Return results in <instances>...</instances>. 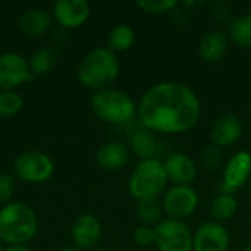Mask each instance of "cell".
<instances>
[{"label": "cell", "instance_id": "9c48e42d", "mask_svg": "<svg viewBox=\"0 0 251 251\" xmlns=\"http://www.w3.org/2000/svg\"><path fill=\"white\" fill-rule=\"evenodd\" d=\"M34 78L26 59L18 53H4L0 56V88L10 91L15 87Z\"/></svg>", "mask_w": 251, "mask_h": 251}, {"label": "cell", "instance_id": "9a60e30c", "mask_svg": "<svg viewBox=\"0 0 251 251\" xmlns=\"http://www.w3.org/2000/svg\"><path fill=\"white\" fill-rule=\"evenodd\" d=\"M101 237V224L93 215L79 216L72 226V240L79 249H93Z\"/></svg>", "mask_w": 251, "mask_h": 251}, {"label": "cell", "instance_id": "4316f807", "mask_svg": "<svg viewBox=\"0 0 251 251\" xmlns=\"http://www.w3.org/2000/svg\"><path fill=\"white\" fill-rule=\"evenodd\" d=\"M132 237H134V241L140 246H151L156 241L154 226L140 225L138 228H135Z\"/></svg>", "mask_w": 251, "mask_h": 251}, {"label": "cell", "instance_id": "8992f818", "mask_svg": "<svg viewBox=\"0 0 251 251\" xmlns=\"http://www.w3.org/2000/svg\"><path fill=\"white\" fill-rule=\"evenodd\" d=\"M159 251H193V232L182 222L176 219H163L154 226Z\"/></svg>", "mask_w": 251, "mask_h": 251}, {"label": "cell", "instance_id": "52a82bcc", "mask_svg": "<svg viewBox=\"0 0 251 251\" xmlns=\"http://www.w3.org/2000/svg\"><path fill=\"white\" fill-rule=\"evenodd\" d=\"M13 171L19 179L25 182L40 184L51 178L54 172V165L47 154L31 150L16 157L13 163Z\"/></svg>", "mask_w": 251, "mask_h": 251}, {"label": "cell", "instance_id": "d6986e66", "mask_svg": "<svg viewBox=\"0 0 251 251\" xmlns=\"http://www.w3.org/2000/svg\"><path fill=\"white\" fill-rule=\"evenodd\" d=\"M131 149L141 160L159 159V153H162L160 143L147 128L134 131L131 135Z\"/></svg>", "mask_w": 251, "mask_h": 251}, {"label": "cell", "instance_id": "7402d4cb", "mask_svg": "<svg viewBox=\"0 0 251 251\" xmlns=\"http://www.w3.org/2000/svg\"><path fill=\"white\" fill-rule=\"evenodd\" d=\"M135 41V31L125 24L113 26L107 34V49L112 51H126Z\"/></svg>", "mask_w": 251, "mask_h": 251}, {"label": "cell", "instance_id": "603a6c76", "mask_svg": "<svg viewBox=\"0 0 251 251\" xmlns=\"http://www.w3.org/2000/svg\"><path fill=\"white\" fill-rule=\"evenodd\" d=\"M162 215H163V204H162V201H159L157 197L138 200L137 218L140 219V222L143 225H147V226L154 225L156 226L162 221Z\"/></svg>", "mask_w": 251, "mask_h": 251}, {"label": "cell", "instance_id": "44dd1931", "mask_svg": "<svg viewBox=\"0 0 251 251\" xmlns=\"http://www.w3.org/2000/svg\"><path fill=\"white\" fill-rule=\"evenodd\" d=\"M59 54L53 47H40L35 50L28 62L32 75H46L57 65Z\"/></svg>", "mask_w": 251, "mask_h": 251}, {"label": "cell", "instance_id": "5bb4252c", "mask_svg": "<svg viewBox=\"0 0 251 251\" xmlns=\"http://www.w3.org/2000/svg\"><path fill=\"white\" fill-rule=\"evenodd\" d=\"M243 135V122L234 113H225L216 119L212 126L210 137L216 147H228L235 144Z\"/></svg>", "mask_w": 251, "mask_h": 251}, {"label": "cell", "instance_id": "7a4b0ae2", "mask_svg": "<svg viewBox=\"0 0 251 251\" xmlns=\"http://www.w3.org/2000/svg\"><path fill=\"white\" fill-rule=\"evenodd\" d=\"M119 75V62L107 47H97L91 50L79 63L76 76L78 81L94 90H104L116 81Z\"/></svg>", "mask_w": 251, "mask_h": 251}, {"label": "cell", "instance_id": "cb8c5ba5", "mask_svg": "<svg viewBox=\"0 0 251 251\" xmlns=\"http://www.w3.org/2000/svg\"><path fill=\"white\" fill-rule=\"evenodd\" d=\"M229 35L232 41L241 49L251 47V12L240 15L229 25Z\"/></svg>", "mask_w": 251, "mask_h": 251}, {"label": "cell", "instance_id": "836d02e7", "mask_svg": "<svg viewBox=\"0 0 251 251\" xmlns=\"http://www.w3.org/2000/svg\"><path fill=\"white\" fill-rule=\"evenodd\" d=\"M0 251H3V247H1V241H0Z\"/></svg>", "mask_w": 251, "mask_h": 251}, {"label": "cell", "instance_id": "3957f363", "mask_svg": "<svg viewBox=\"0 0 251 251\" xmlns=\"http://www.w3.org/2000/svg\"><path fill=\"white\" fill-rule=\"evenodd\" d=\"M37 216L24 203H7L0 210V241L9 246H24L37 234Z\"/></svg>", "mask_w": 251, "mask_h": 251}, {"label": "cell", "instance_id": "83f0119b", "mask_svg": "<svg viewBox=\"0 0 251 251\" xmlns=\"http://www.w3.org/2000/svg\"><path fill=\"white\" fill-rule=\"evenodd\" d=\"M201 162H203V165L206 168L216 169L222 163V151H221V147H216V146L207 147L203 151V154H201Z\"/></svg>", "mask_w": 251, "mask_h": 251}, {"label": "cell", "instance_id": "8fae6325", "mask_svg": "<svg viewBox=\"0 0 251 251\" xmlns=\"http://www.w3.org/2000/svg\"><path fill=\"white\" fill-rule=\"evenodd\" d=\"M251 154L247 150H240L224 168V188L225 193H231L241 188L250 178Z\"/></svg>", "mask_w": 251, "mask_h": 251}, {"label": "cell", "instance_id": "d4e9b609", "mask_svg": "<svg viewBox=\"0 0 251 251\" xmlns=\"http://www.w3.org/2000/svg\"><path fill=\"white\" fill-rule=\"evenodd\" d=\"M22 106L24 100L16 91L10 90L0 93V116H13L22 109Z\"/></svg>", "mask_w": 251, "mask_h": 251}, {"label": "cell", "instance_id": "ba28073f", "mask_svg": "<svg viewBox=\"0 0 251 251\" xmlns=\"http://www.w3.org/2000/svg\"><path fill=\"white\" fill-rule=\"evenodd\" d=\"M163 212L171 219L182 221L191 216L199 206V194L190 185H174L169 188L162 200Z\"/></svg>", "mask_w": 251, "mask_h": 251}, {"label": "cell", "instance_id": "2e32d148", "mask_svg": "<svg viewBox=\"0 0 251 251\" xmlns=\"http://www.w3.org/2000/svg\"><path fill=\"white\" fill-rule=\"evenodd\" d=\"M228 50V37L222 29L206 32L199 44V53L204 62H219Z\"/></svg>", "mask_w": 251, "mask_h": 251}, {"label": "cell", "instance_id": "4fadbf2b", "mask_svg": "<svg viewBox=\"0 0 251 251\" xmlns=\"http://www.w3.org/2000/svg\"><path fill=\"white\" fill-rule=\"evenodd\" d=\"M91 12L87 0H57L53 4L56 21L65 28H78L88 19Z\"/></svg>", "mask_w": 251, "mask_h": 251}, {"label": "cell", "instance_id": "d6a6232c", "mask_svg": "<svg viewBox=\"0 0 251 251\" xmlns=\"http://www.w3.org/2000/svg\"><path fill=\"white\" fill-rule=\"evenodd\" d=\"M91 251H106V250H103V249H93Z\"/></svg>", "mask_w": 251, "mask_h": 251}, {"label": "cell", "instance_id": "484cf974", "mask_svg": "<svg viewBox=\"0 0 251 251\" xmlns=\"http://www.w3.org/2000/svg\"><path fill=\"white\" fill-rule=\"evenodd\" d=\"M135 6H138L141 10L147 13L162 15L174 10L178 6V1L176 0H138L135 1Z\"/></svg>", "mask_w": 251, "mask_h": 251}, {"label": "cell", "instance_id": "ffe728a7", "mask_svg": "<svg viewBox=\"0 0 251 251\" xmlns=\"http://www.w3.org/2000/svg\"><path fill=\"white\" fill-rule=\"evenodd\" d=\"M238 212V201L231 193L222 191L218 194L210 204V215L215 222H224L232 219Z\"/></svg>", "mask_w": 251, "mask_h": 251}, {"label": "cell", "instance_id": "e0dca14e", "mask_svg": "<svg viewBox=\"0 0 251 251\" xmlns=\"http://www.w3.org/2000/svg\"><path fill=\"white\" fill-rule=\"evenodd\" d=\"M97 163L107 171L122 169L129 160V150L125 144L118 141H109L103 144L96 153Z\"/></svg>", "mask_w": 251, "mask_h": 251}, {"label": "cell", "instance_id": "30bf717a", "mask_svg": "<svg viewBox=\"0 0 251 251\" xmlns=\"http://www.w3.org/2000/svg\"><path fill=\"white\" fill-rule=\"evenodd\" d=\"M231 246L229 231L219 222L201 224L193 235L194 251H228Z\"/></svg>", "mask_w": 251, "mask_h": 251}, {"label": "cell", "instance_id": "1f68e13d", "mask_svg": "<svg viewBox=\"0 0 251 251\" xmlns=\"http://www.w3.org/2000/svg\"><path fill=\"white\" fill-rule=\"evenodd\" d=\"M241 251H251V243L250 244H247V246H244V247H243V250Z\"/></svg>", "mask_w": 251, "mask_h": 251}, {"label": "cell", "instance_id": "6da1fadb", "mask_svg": "<svg viewBox=\"0 0 251 251\" xmlns=\"http://www.w3.org/2000/svg\"><path fill=\"white\" fill-rule=\"evenodd\" d=\"M140 122L149 131L182 134L193 129L201 115L197 94L188 85L163 81L151 85L137 107Z\"/></svg>", "mask_w": 251, "mask_h": 251}, {"label": "cell", "instance_id": "ac0fdd59", "mask_svg": "<svg viewBox=\"0 0 251 251\" xmlns=\"http://www.w3.org/2000/svg\"><path fill=\"white\" fill-rule=\"evenodd\" d=\"M51 22H53L51 15L47 10L41 9V7H32V9L25 10L19 16L18 25L24 34L38 37L50 29Z\"/></svg>", "mask_w": 251, "mask_h": 251}, {"label": "cell", "instance_id": "f1b7e54d", "mask_svg": "<svg viewBox=\"0 0 251 251\" xmlns=\"http://www.w3.org/2000/svg\"><path fill=\"white\" fill-rule=\"evenodd\" d=\"M15 191V179L9 174L0 175V204L7 203Z\"/></svg>", "mask_w": 251, "mask_h": 251}, {"label": "cell", "instance_id": "7c38bea8", "mask_svg": "<svg viewBox=\"0 0 251 251\" xmlns=\"http://www.w3.org/2000/svg\"><path fill=\"white\" fill-rule=\"evenodd\" d=\"M163 166L168 179L175 185H190L197 176V166L194 160L182 151L168 154L163 160Z\"/></svg>", "mask_w": 251, "mask_h": 251}, {"label": "cell", "instance_id": "4dcf8cb0", "mask_svg": "<svg viewBox=\"0 0 251 251\" xmlns=\"http://www.w3.org/2000/svg\"><path fill=\"white\" fill-rule=\"evenodd\" d=\"M59 251H81L79 249H75V247H65V249H62V250Z\"/></svg>", "mask_w": 251, "mask_h": 251}, {"label": "cell", "instance_id": "5b68a950", "mask_svg": "<svg viewBox=\"0 0 251 251\" xmlns=\"http://www.w3.org/2000/svg\"><path fill=\"white\" fill-rule=\"evenodd\" d=\"M168 181L169 179L163 166V160H141L131 174L128 190L129 194L137 200L151 199L157 197L166 188Z\"/></svg>", "mask_w": 251, "mask_h": 251}, {"label": "cell", "instance_id": "f546056e", "mask_svg": "<svg viewBox=\"0 0 251 251\" xmlns=\"http://www.w3.org/2000/svg\"><path fill=\"white\" fill-rule=\"evenodd\" d=\"M3 251H32L31 249L25 247V246H9Z\"/></svg>", "mask_w": 251, "mask_h": 251}, {"label": "cell", "instance_id": "277c9868", "mask_svg": "<svg viewBox=\"0 0 251 251\" xmlns=\"http://www.w3.org/2000/svg\"><path fill=\"white\" fill-rule=\"evenodd\" d=\"M137 104L124 91L115 88H104L97 91L91 99L93 113L113 125H124L134 119L137 113Z\"/></svg>", "mask_w": 251, "mask_h": 251}]
</instances>
